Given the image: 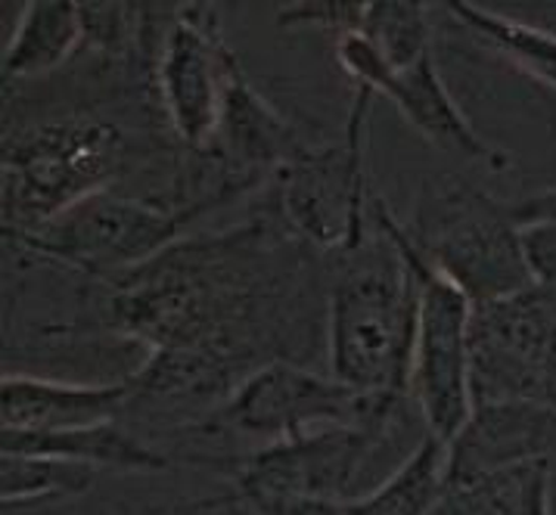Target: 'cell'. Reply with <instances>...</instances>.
Segmentation results:
<instances>
[{"instance_id": "16", "label": "cell", "mask_w": 556, "mask_h": 515, "mask_svg": "<svg viewBox=\"0 0 556 515\" xmlns=\"http://www.w3.org/2000/svg\"><path fill=\"white\" fill-rule=\"evenodd\" d=\"M81 10L72 0H31L3 50V85H31L60 72L81 50Z\"/></svg>"}, {"instance_id": "8", "label": "cell", "mask_w": 556, "mask_h": 515, "mask_svg": "<svg viewBox=\"0 0 556 515\" xmlns=\"http://www.w3.org/2000/svg\"><path fill=\"white\" fill-rule=\"evenodd\" d=\"M469 391L479 403L556 407V292L529 286L472 305Z\"/></svg>"}, {"instance_id": "1", "label": "cell", "mask_w": 556, "mask_h": 515, "mask_svg": "<svg viewBox=\"0 0 556 515\" xmlns=\"http://www.w3.org/2000/svg\"><path fill=\"white\" fill-rule=\"evenodd\" d=\"M106 330L143 355L125 423L165 441L212 416L255 370L327 355V255L258 202L112 280Z\"/></svg>"}, {"instance_id": "5", "label": "cell", "mask_w": 556, "mask_h": 515, "mask_svg": "<svg viewBox=\"0 0 556 515\" xmlns=\"http://www.w3.org/2000/svg\"><path fill=\"white\" fill-rule=\"evenodd\" d=\"M404 230L426 265L472 305L534 286L513 205L494 199L472 180L457 175L426 180Z\"/></svg>"}, {"instance_id": "3", "label": "cell", "mask_w": 556, "mask_h": 515, "mask_svg": "<svg viewBox=\"0 0 556 515\" xmlns=\"http://www.w3.org/2000/svg\"><path fill=\"white\" fill-rule=\"evenodd\" d=\"M420 308L417 252L404 221L374 199L357 246L327 255V366L364 395H407Z\"/></svg>"}, {"instance_id": "15", "label": "cell", "mask_w": 556, "mask_h": 515, "mask_svg": "<svg viewBox=\"0 0 556 515\" xmlns=\"http://www.w3.org/2000/svg\"><path fill=\"white\" fill-rule=\"evenodd\" d=\"M0 453L53 456L103 472H165L178 466L168 453L140 438L122 420L72 432H16L0 428Z\"/></svg>"}, {"instance_id": "22", "label": "cell", "mask_w": 556, "mask_h": 515, "mask_svg": "<svg viewBox=\"0 0 556 515\" xmlns=\"http://www.w3.org/2000/svg\"><path fill=\"white\" fill-rule=\"evenodd\" d=\"M364 7L352 0H314V3H290L277 13L280 28H324L336 31L339 38L361 31L364 23Z\"/></svg>"}, {"instance_id": "12", "label": "cell", "mask_w": 556, "mask_h": 515, "mask_svg": "<svg viewBox=\"0 0 556 515\" xmlns=\"http://www.w3.org/2000/svg\"><path fill=\"white\" fill-rule=\"evenodd\" d=\"M314 137H308L295 121L277 113L258 90L249 85L237 53L224 68L222 115L212 140L202 146L222 165L245 193L265 190L290 162L302 156Z\"/></svg>"}, {"instance_id": "23", "label": "cell", "mask_w": 556, "mask_h": 515, "mask_svg": "<svg viewBox=\"0 0 556 515\" xmlns=\"http://www.w3.org/2000/svg\"><path fill=\"white\" fill-rule=\"evenodd\" d=\"M522 252L532 270L534 283L556 292V221H538L519 230Z\"/></svg>"}, {"instance_id": "6", "label": "cell", "mask_w": 556, "mask_h": 515, "mask_svg": "<svg viewBox=\"0 0 556 515\" xmlns=\"http://www.w3.org/2000/svg\"><path fill=\"white\" fill-rule=\"evenodd\" d=\"M374 90L355 88L342 134L317 140L267 183L280 218L320 255L357 246L374 224V199L367 180V115Z\"/></svg>"}, {"instance_id": "2", "label": "cell", "mask_w": 556, "mask_h": 515, "mask_svg": "<svg viewBox=\"0 0 556 515\" xmlns=\"http://www.w3.org/2000/svg\"><path fill=\"white\" fill-rule=\"evenodd\" d=\"M122 100L147 96H115L110 103ZM178 150L168 125H125L97 96L63 106L45 103L41 110L13 106L0 150L3 236H31L78 202L153 175Z\"/></svg>"}, {"instance_id": "13", "label": "cell", "mask_w": 556, "mask_h": 515, "mask_svg": "<svg viewBox=\"0 0 556 515\" xmlns=\"http://www.w3.org/2000/svg\"><path fill=\"white\" fill-rule=\"evenodd\" d=\"M554 453L556 407L479 403L447 445V485H464L532 460H554Z\"/></svg>"}, {"instance_id": "21", "label": "cell", "mask_w": 556, "mask_h": 515, "mask_svg": "<svg viewBox=\"0 0 556 515\" xmlns=\"http://www.w3.org/2000/svg\"><path fill=\"white\" fill-rule=\"evenodd\" d=\"M97 469L53 460V456H20L3 453L0 460V493L3 500L47 497V493H88Z\"/></svg>"}, {"instance_id": "4", "label": "cell", "mask_w": 556, "mask_h": 515, "mask_svg": "<svg viewBox=\"0 0 556 515\" xmlns=\"http://www.w3.org/2000/svg\"><path fill=\"white\" fill-rule=\"evenodd\" d=\"M414 432L424 435L426 423L410 395L382 391L357 423L317 428L243 456L230 469V488L249 500L312 497L349 503L382 485L414 453L420 445H410Z\"/></svg>"}, {"instance_id": "18", "label": "cell", "mask_w": 556, "mask_h": 515, "mask_svg": "<svg viewBox=\"0 0 556 515\" xmlns=\"http://www.w3.org/2000/svg\"><path fill=\"white\" fill-rule=\"evenodd\" d=\"M447 488V441L426 432L414 453L370 493L342 503L345 515H432Z\"/></svg>"}, {"instance_id": "7", "label": "cell", "mask_w": 556, "mask_h": 515, "mask_svg": "<svg viewBox=\"0 0 556 515\" xmlns=\"http://www.w3.org/2000/svg\"><path fill=\"white\" fill-rule=\"evenodd\" d=\"M193 221L156 190L112 186L78 202L38 233L3 236V243L112 283L184 240Z\"/></svg>"}, {"instance_id": "20", "label": "cell", "mask_w": 556, "mask_h": 515, "mask_svg": "<svg viewBox=\"0 0 556 515\" xmlns=\"http://www.w3.org/2000/svg\"><path fill=\"white\" fill-rule=\"evenodd\" d=\"M367 44L379 53V60L389 68H407L417 60H424L432 41L429 28V7L417 0H382V3H367L364 7V23L361 31Z\"/></svg>"}, {"instance_id": "19", "label": "cell", "mask_w": 556, "mask_h": 515, "mask_svg": "<svg viewBox=\"0 0 556 515\" xmlns=\"http://www.w3.org/2000/svg\"><path fill=\"white\" fill-rule=\"evenodd\" d=\"M445 10L476 38L489 41L497 53H504L513 66L526 68L541 85L556 90V31L541 25H529L513 16H501L489 7H476L467 0H451Z\"/></svg>"}, {"instance_id": "14", "label": "cell", "mask_w": 556, "mask_h": 515, "mask_svg": "<svg viewBox=\"0 0 556 515\" xmlns=\"http://www.w3.org/2000/svg\"><path fill=\"white\" fill-rule=\"evenodd\" d=\"M131 398L128 379L63 382L7 373L0 379V426L16 432H72L122 420Z\"/></svg>"}, {"instance_id": "9", "label": "cell", "mask_w": 556, "mask_h": 515, "mask_svg": "<svg viewBox=\"0 0 556 515\" xmlns=\"http://www.w3.org/2000/svg\"><path fill=\"white\" fill-rule=\"evenodd\" d=\"M417 273H420V308H417L407 395L417 403L426 432L451 445L472 413V391H469L472 301L439 270L429 268L420 252H417Z\"/></svg>"}, {"instance_id": "24", "label": "cell", "mask_w": 556, "mask_h": 515, "mask_svg": "<svg viewBox=\"0 0 556 515\" xmlns=\"http://www.w3.org/2000/svg\"><path fill=\"white\" fill-rule=\"evenodd\" d=\"M233 493L240 515H345L342 503L312 500V497H277V500H249L243 493Z\"/></svg>"}, {"instance_id": "25", "label": "cell", "mask_w": 556, "mask_h": 515, "mask_svg": "<svg viewBox=\"0 0 556 515\" xmlns=\"http://www.w3.org/2000/svg\"><path fill=\"white\" fill-rule=\"evenodd\" d=\"M513 218L516 224H538V221H556V186L526 196L522 202H513Z\"/></svg>"}, {"instance_id": "10", "label": "cell", "mask_w": 556, "mask_h": 515, "mask_svg": "<svg viewBox=\"0 0 556 515\" xmlns=\"http://www.w3.org/2000/svg\"><path fill=\"white\" fill-rule=\"evenodd\" d=\"M233 50L215 3H178L156 63V93L172 134L187 150H202L222 115L224 68Z\"/></svg>"}, {"instance_id": "17", "label": "cell", "mask_w": 556, "mask_h": 515, "mask_svg": "<svg viewBox=\"0 0 556 515\" xmlns=\"http://www.w3.org/2000/svg\"><path fill=\"white\" fill-rule=\"evenodd\" d=\"M432 515H551V460L447 485Z\"/></svg>"}, {"instance_id": "11", "label": "cell", "mask_w": 556, "mask_h": 515, "mask_svg": "<svg viewBox=\"0 0 556 515\" xmlns=\"http://www.w3.org/2000/svg\"><path fill=\"white\" fill-rule=\"evenodd\" d=\"M339 66L345 68L355 88H370L374 93L389 96L404 115V121L439 153L479 162L489 171H504L510 165V156L482 140L467 115L460 113L435 68L432 53H426L414 66L395 72L379 60V53L367 44L364 35L352 31L339 38Z\"/></svg>"}]
</instances>
